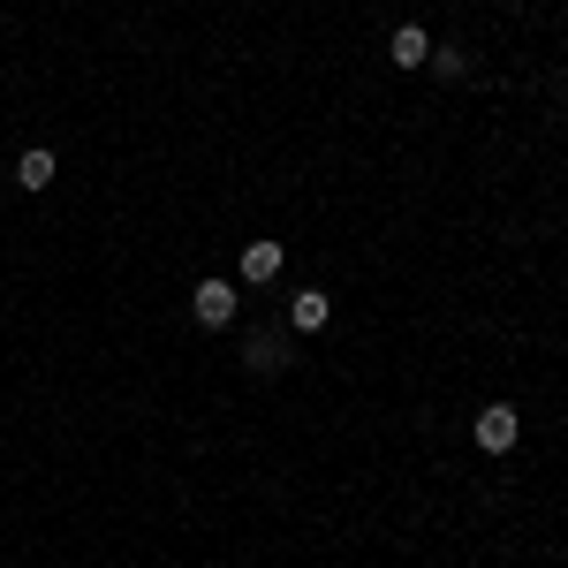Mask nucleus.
<instances>
[{
	"instance_id": "nucleus-1",
	"label": "nucleus",
	"mask_w": 568,
	"mask_h": 568,
	"mask_svg": "<svg viewBox=\"0 0 568 568\" xmlns=\"http://www.w3.org/2000/svg\"><path fill=\"white\" fill-rule=\"evenodd\" d=\"M470 433H478V447H485V455H508L524 425H516V409H508V402H493V409H478V425H470Z\"/></svg>"
},
{
	"instance_id": "nucleus-2",
	"label": "nucleus",
	"mask_w": 568,
	"mask_h": 568,
	"mask_svg": "<svg viewBox=\"0 0 568 568\" xmlns=\"http://www.w3.org/2000/svg\"><path fill=\"white\" fill-rule=\"evenodd\" d=\"M190 311H197V326H227L235 318V281H197Z\"/></svg>"
},
{
	"instance_id": "nucleus-3",
	"label": "nucleus",
	"mask_w": 568,
	"mask_h": 568,
	"mask_svg": "<svg viewBox=\"0 0 568 568\" xmlns=\"http://www.w3.org/2000/svg\"><path fill=\"white\" fill-rule=\"evenodd\" d=\"M387 61H394V69H425V61H433V39H425V23H402V31L387 39Z\"/></svg>"
},
{
	"instance_id": "nucleus-4",
	"label": "nucleus",
	"mask_w": 568,
	"mask_h": 568,
	"mask_svg": "<svg viewBox=\"0 0 568 568\" xmlns=\"http://www.w3.org/2000/svg\"><path fill=\"white\" fill-rule=\"evenodd\" d=\"M326 318H334V304H326V296H318V288H304V296H296V304H288V326H296V334H318V326H326Z\"/></svg>"
},
{
	"instance_id": "nucleus-5",
	"label": "nucleus",
	"mask_w": 568,
	"mask_h": 568,
	"mask_svg": "<svg viewBox=\"0 0 568 568\" xmlns=\"http://www.w3.org/2000/svg\"><path fill=\"white\" fill-rule=\"evenodd\" d=\"M53 168H61V160H53L45 144H31V152L16 160V182H23V190H45V182H53Z\"/></svg>"
},
{
	"instance_id": "nucleus-6",
	"label": "nucleus",
	"mask_w": 568,
	"mask_h": 568,
	"mask_svg": "<svg viewBox=\"0 0 568 568\" xmlns=\"http://www.w3.org/2000/svg\"><path fill=\"white\" fill-rule=\"evenodd\" d=\"M251 372H281V364H288V349H281V334H273V326H265V334H251Z\"/></svg>"
},
{
	"instance_id": "nucleus-7",
	"label": "nucleus",
	"mask_w": 568,
	"mask_h": 568,
	"mask_svg": "<svg viewBox=\"0 0 568 568\" xmlns=\"http://www.w3.org/2000/svg\"><path fill=\"white\" fill-rule=\"evenodd\" d=\"M281 273V243H251L243 251V281H273Z\"/></svg>"
}]
</instances>
